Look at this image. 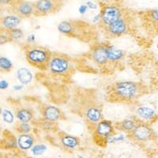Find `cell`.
<instances>
[{
    "label": "cell",
    "mask_w": 158,
    "mask_h": 158,
    "mask_svg": "<svg viewBox=\"0 0 158 158\" xmlns=\"http://www.w3.org/2000/svg\"><path fill=\"white\" fill-rule=\"evenodd\" d=\"M47 150V146L44 144H38L32 147V153L35 156H40Z\"/></svg>",
    "instance_id": "24"
},
{
    "label": "cell",
    "mask_w": 158,
    "mask_h": 158,
    "mask_svg": "<svg viewBox=\"0 0 158 158\" xmlns=\"http://www.w3.org/2000/svg\"><path fill=\"white\" fill-rule=\"evenodd\" d=\"M23 85V84H22ZM14 85V89L16 90V91H20V90L23 89L24 85Z\"/></svg>",
    "instance_id": "33"
},
{
    "label": "cell",
    "mask_w": 158,
    "mask_h": 158,
    "mask_svg": "<svg viewBox=\"0 0 158 158\" xmlns=\"http://www.w3.org/2000/svg\"><path fill=\"white\" fill-rule=\"evenodd\" d=\"M9 86V83L6 80H1L0 81V89L2 90H5L8 88Z\"/></svg>",
    "instance_id": "28"
},
{
    "label": "cell",
    "mask_w": 158,
    "mask_h": 158,
    "mask_svg": "<svg viewBox=\"0 0 158 158\" xmlns=\"http://www.w3.org/2000/svg\"><path fill=\"white\" fill-rule=\"evenodd\" d=\"M12 8L14 12L22 18H29L35 15V3L27 1H15L13 2Z\"/></svg>",
    "instance_id": "5"
},
{
    "label": "cell",
    "mask_w": 158,
    "mask_h": 158,
    "mask_svg": "<svg viewBox=\"0 0 158 158\" xmlns=\"http://www.w3.org/2000/svg\"><path fill=\"white\" fill-rule=\"evenodd\" d=\"M156 48H157V49H158V43H157V44H156Z\"/></svg>",
    "instance_id": "37"
},
{
    "label": "cell",
    "mask_w": 158,
    "mask_h": 158,
    "mask_svg": "<svg viewBox=\"0 0 158 158\" xmlns=\"http://www.w3.org/2000/svg\"><path fill=\"white\" fill-rule=\"evenodd\" d=\"M28 42H31V43H33V42L36 40V36L34 34H30L29 35V36L27 37Z\"/></svg>",
    "instance_id": "31"
},
{
    "label": "cell",
    "mask_w": 158,
    "mask_h": 158,
    "mask_svg": "<svg viewBox=\"0 0 158 158\" xmlns=\"http://www.w3.org/2000/svg\"><path fill=\"white\" fill-rule=\"evenodd\" d=\"M34 138L28 133L22 134L18 138V146L22 150H28L33 146Z\"/></svg>",
    "instance_id": "12"
},
{
    "label": "cell",
    "mask_w": 158,
    "mask_h": 158,
    "mask_svg": "<svg viewBox=\"0 0 158 158\" xmlns=\"http://www.w3.org/2000/svg\"><path fill=\"white\" fill-rule=\"evenodd\" d=\"M17 77L22 84L28 85L32 81L33 76L29 69L22 67V68L18 69L17 71Z\"/></svg>",
    "instance_id": "15"
},
{
    "label": "cell",
    "mask_w": 158,
    "mask_h": 158,
    "mask_svg": "<svg viewBox=\"0 0 158 158\" xmlns=\"http://www.w3.org/2000/svg\"><path fill=\"white\" fill-rule=\"evenodd\" d=\"M39 28H40L39 25H38V26H36V29H39Z\"/></svg>",
    "instance_id": "35"
},
{
    "label": "cell",
    "mask_w": 158,
    "mask_h": 158,
    "mask_svg": "<svg viewBox=\"0 0 158 158\" xmlns=\"http://www.w3.org/2000/svg\"><path fill=\"white\" fill-rule=\"evenodd\" d=\"M61 142L64 147L68 148V149H74L78 146L79 144L78 139L76 137L68 135H65L62 136Z\"/></svg>",
    "instance_id": "17"
},
{
    "label": "cell",
    "mask_w": 158,
    "mask_h": 158,
    "mask_svg": "<svg viewBox=\"0 0 158 158\" xmlns=\"http://www.w3.org/2000/svg\"><path fill=\"white\" fill-rule=\"evenodd\" d=\"M12 62L9 59L6 57L0 58V69H1V71L9 72L12 70Z\"/></svg>",
    "instance_id": "22"
},
{
    "label": "cell",
    "mask_w": 158,
    "mask_h": 158,
    "mask_svg": "<svg viewBox=\"0 0 158 158\" xmlns=\"http://www.w3.org/2000/svg\"><path fill=\"white\" fill-rule=\"evenodd\" d=\"M102 18L101 22L104 25L108 26L111 22H115L121 18L120 9L115 6H108L102 10Z\"/></svg>",
    "instance_id": "7"
},
{
    "label": "cell",
    "mask_w": 158,
    "mask_h": 158,
    "mask_svg": "<svg viewBox=\"0 0 158 158\" xmlns=\"http://www.w3.org/2000/svg\"><path fill=\"white\" fill-rule=\"evenodd\" d=\"M17 130L20 133L25 134L30 132L32 127H31L30 124L29 123H19L18 127H17Z\"/></svg>",
    "instance_id": "26"
},
{
    "label": "cell",
    "mask_w": 158,
    "mask_h": 158,
    "mask_svg": "<svg viewBox=\"0 0 158 158\" xmlns=\"http://www.w3.org/2000/svg\"><path fill=\"white\" fill-rule=\"evenodd\" d=\"M85 116L90 123H97L101 121L102 118V113L100 108L97 107H90L85 111Z\"/></svg>",
    "instance_id": "14"
},
{
    "label": "cell",
    "mask_w": 158,
    "mask_h": 158,
    "mask_svg": "<svg viewBox=\"0 0 158 158\" xmlns=\"http://www.w3.org/2000/svg\"><path fill=\"white\" fill-rule=\"evenodd\" d=\"M136 125V123L134 120H132V119H125L120 124L121 129L123 131H126V132H130V133L135 129Z\"/></svg>",
    "instance_id": "23"
},
{
    "label": "cell",
    "mask_w": 158,
    "mask_h": 158,
    "mask_svg": "<svg viewBox=\"0 0 158 158\" xmlns=\"http://www.w3.org/2000/svg\"><path fill=\"white\" fill-rule=\"evenodd\" d=\"M2 116L4 122L7 123H12L15 121V116H14L12 112L8 109L2 110Z\"/></svg>",
    "instance_id": "25"
},
{
    "label": "cell",
    "mask_w": 158,
    "mask_h": 158,
    "mask_svg": "<svg viewBox=\"0 0 158 158\" xmlns=\"http://www.w3.org/2000/svg\"><path fill=\"white\" fill-rule=\"evenodd\" d=\"M12 2H15V1H18V0H11Z\"/></svg>",
    "instance_id": "36"
},
{
    "label": "cell",
    "mask_w": 158,
    "mask_h": 158,
    "mask_svg": "<svg viewBox=\"0 0 158 158\" xmlns=\"http://www.w3.org/2000/svg\"><path fill=\"white\" fill-rule=\"evenodd\" d=\"M6 30H7L8 34H9L10 39L12 40H20L21 38L23 37L24 32L21 29H18L16 27L11 29H6Z\"/></svg>",
    "instance_id": "21"
},
{
    "label": "cell",
    "mask_w": 158,
    "mask_h": 158,
    "mask_svg": "<svg viewBox=\"0 0 158 158\" xmlns=\"http://www.w3.org/2000/svg\"><path fill=\"white\" fill-rule=\"evenodd\" d=\"M92 58L97 64L103 65L108 63V47L99 45L97 47L94 48L92 52Z\"/></svg>",
    "instance_id": "9"
},
{
    "label": "cell",
    "mask_w": 158,
    "mask_h": 158,
    "mask_svg": "<svg viewBox=\"0 0 158 158\" xmlns=\"http://www.w3.org/2000/svg\"><path fill=\"white\" fill-rule=\"evenodd\" d=\"M131 137L138 142H145L153 136V131L148 125L144 123L137 124L135 129L131 132Z\"/></svg>",
    "instance_id": "6"
},
{
    "label": "cell",
    "mask_w": 158,
    "mask_h": 158,
    "mask_svg": "<svg viewBox=\"0 0 158 158\" xmlns=\"http://www.w3.org/2000/svg\"><path fill=\"white\" fill-rule=\"evenodd\" d=\"M101 18H102V14L101 13V14H99V15H97L96 16H94V23H97L100 20H101Z\"/></svg>",
    "instance_id": "32"
},
{
    "label": "cell",
    "mask_w": 158,
    "mask_h": 158,
    "mask_svg": "<svg viewBox=\"0 0 158 158\" xmlns=\"http://www.w3.org/2000/svg\"><path fill=\"white\" fill-rule=\"evenodd\" d=\"M2 4H8L10 2H12L11 0H0Z\"/></svg>",
    "instance_id": "34"
},
{
    "label": "cell",
    "mask_w": 158,
    "mask_h": 158,
    "mask_svg": "<svg viewBox=\"0 0 158 158\" xmlns=\"http://www.w3.org/2000/svg\"><path fill=\"white\" fill-rule=\"evenodd\" d=\"M63 5V0H38L35 3V15H47L59 10Z\"/></svg>",
    "instance_id": "4"
},
{
    "label": "cell",
    "mask_w": 158,
    "mask_h": 158,
    "mask_svg": "<svg viewBox=\"0 0 158 158\" xmlns=\"http://www.w3.org/2000/svg\"><path fill=\"white\" fill-rule=\"evenodd\" d=\"M86 5L88 6L89 9H90V10H96L97 8V5H96V4L94 3V2H88L86 3Z\"/></svg>",
    "instance_id": "30"
},
{
    "label": "cell",
    "mask_w": 158,
    "mask_h": 158,
    "mask_svg": "<svg viewBox=\"0 0 158 158\" xmlns=\"http://www.w3.org/2000/svg\"><path fill=\"white\" fill-rule=\"evenodd\" d=\"M113 131L114 128L112 123L108 120L100 121L96 128L97 135L101 137H104V138H107V137L111 135Z\"/></svg>",
    "instance_id": "10"
},
{
    "label": "cell",
    "mask_w": 158,
    "mask_h": 158,
    "mask_svg": "<svg viewBox=\"0 0 158 158\" xmlns=\"http://www.w3.org/2000/svg\"><path fill=\"white\" fill-rule=\"evenodd\" d=\"M48 69L52 74L63 75L70 72L71 65L70 60L65 56L61 54H55L51 56Z\"/></svg>",
    "instance_id": "3"
},
{
    "label": "cell",
    "mask_w": 158,
    "mask_h": 158,
    "mask_svg": "<svg viewBox=\"0 0 158 158\" xmlns=\"http://www.w3.org/2000/svg\"><path fill=\"white\" fill-rule=\"evenodd\" d=\"M114 93L118 98L124 101H131L140 94V88L133 81H118L114 85Z\"/></svg>",
    "instance_id": "2"
},
{
    "label": "cell",
    "mask_w": 158,
    "mask_h": 158,
    "mask_svg": "<svg viewBox=\"0 0 158 158\" xmlns=\"http://www.w3.org/2000/svg\"><path fill=\"white\" fill-rule=\"evenodd\" d=\"M16 117L20 123H29L32 118V113L27 108H21L18 110Z\"/></svg>",
    "instance_id": "19"
},
{
    "label": "cell",
    "mask_w": 158,
    "mask_h": 158,
    "mask_svg": "<svg viewBox=\"0 0 158 158\" xmlns=\"http://www.w3.org/2000/svg\"><path fill=\"white\" fill-rule=\"evenodd\" d=\"M18 15H8L2 19V25L5 29H11L18 27L21 22V18Z\"/></svg>",
    "instance_id": "13"
},
{
    "label": "cell",
    "mask_w": 158,
    "mask_h": 158,
    "mask_svg": "<svg viewBox=\"0 0 158 158\" xmlns=\"http://www.w3.org/2000/svg\"><path fill=\"white\" fill-rule=\"evenodd\" d=\"M61 111L55 106H47L43 110V116L46 120L56 122L61 118Z\"/></svg>",
    "instance_id": "11"
},
{
    "label": "cell",
    "mask_w": 158,
    "mask_h": 158,
    "mask_svg": "<svg viewBox=\"0 0 158 158\" xmlns=\"http://www.w3.org/2000/svg\"><path fill=\"white\" fill-rule=\"evenodd\" d=\"M88 9H89L88 6L85 5V4H82V5H81L80 6H79L78 11H79V13L81 14V15H84V14H85V13H86L87 10Z\"/></svg>",
    "instance_id": "27"
},
{
    "label": "cell",
    "mask_w": 158,
    "mask_h": 158,
    "mask_svg": "<svg viewBox=\"0 0 158 158\" xmlns=\"http://www.w3.org/2000/svg\"><path fill=\"white\" fill-rule=\"evenodd\" d=\"M151 18H153V20L156 21V22H158V10H154L151 12L150 15Z\"/></svg>",
    "instance_id": "29"
},
{
    "label": "cell",
    "mask_w": 158,
    "mask_h": 158,
    "mask_svg": "<svg viewBox=\"0 0 158 158\" xmlns=\"http://www.w3.org/2000/svg\"><path fill=\"white\" fill-rule=\"evenodd\" d=\"M108 30L112 36H118L126 33L127 31V22L123 18H118L108 25Z\"/></svg>",
    "instance_id": "8"
},
{
    "label": "cell",
    "mask_w": 158,
    "mask_h": 158,
    "mask_svg": "<svg viewBox=\"0 0 158 158\" xmlns=\"http://www.w3.org/2000/svg\"><path fill=\"white\" fill-rule=\"evenodd\" d=\"M124 52L114 47H108V58L109 62H117L123 58Z\"/></svg>",
    "instance_id": "18"
},
{
    "label": "cell",
    "mask_w": 158,
    "mask_h": 158,
    "mask_svg": "<svg viewBox=\"0 0 158 158\" xmlns=\"http://www.w3.org/2000/svg\"><path fill=\"white\" fill-rule=\"evenodd\" d=\"M58 30L66 35H71L74 31V27L73 24L69 22H62L58 25Z\"/></svg>",
    "instance_id": "20"
},
{
    "label": "cell",
    "mask_w": 158,
    "mask_h": 158,
    "mask_svg": "<svg viewBox=\"0 0 158 158\" xmlns=\"http://www.w3.org/2000/svg\"><path fill=\"white\" fill-rule=\"evenodd\" d=\"M136 113L142 119L148 120V119H150V118L154 117L155 111L153 108H149V107L141 106L137 109Z\"/></svg>",
    "instance_id": "16"
},
{
    "label": "cell",
    "mask_w": 158,
    "mask_h": 158,
    "mask_svg": "<svg viewBox=\"0 0 158 158\" xmlns=\"http://www.w3.org/2000/svg\"><path fill=\"white\" fill-rule=\"evenodd\" d=\"M25 56L29 64L40 70H45L48 68L52 54L43 48L28 46L27 48H25Z\"/></svg>",
    "instance_id": "1"
}]
</instances>
